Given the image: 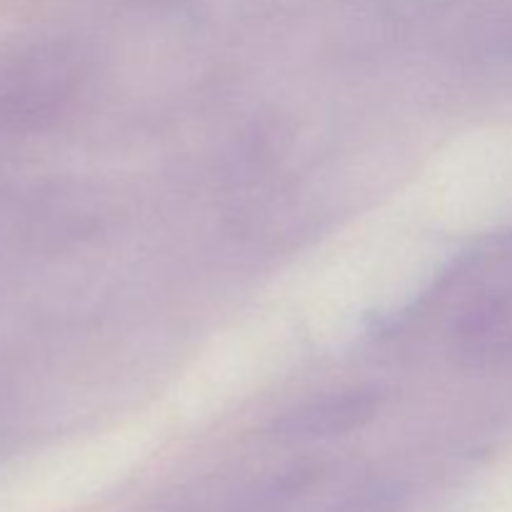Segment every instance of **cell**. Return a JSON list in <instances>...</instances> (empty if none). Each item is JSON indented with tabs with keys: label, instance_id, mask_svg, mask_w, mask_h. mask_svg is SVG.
<instances>
[{
	"label": "cell",
	"instance_id": "1",
	"mask_svg": "<svg viewBox=\"0 0 512 512\" xmlns=\"http://www.w3.org/2000/svg\"><path fill=\"white\" fill-rule=\"evenodd\" d=\"M375 398L365 393H348V395H335V398H325L320 403L310 405V408L298 410L290 418L293 430L308 435H328L335 430H345L358 425L360 420L368 418L373 410Z\"/></svg>",
	"mask_w": 512,
	"mask_h": 512
}]
</instances>
